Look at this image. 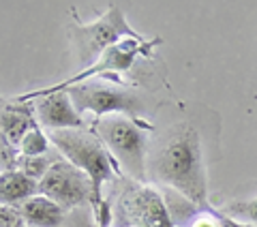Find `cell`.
Returning a JSON list of instances; mask_svg holds the SVG:
<instances>
[{
    "label": "cell",
    "mask_w": 257,
    "mask_h": 227,
    "mask_svg": "<svg viewBox=\"0 0 257 227\" xmlns=\"http://www.w3.org/2000/svg\"><path fill=\"white\" fill-rule=\"evenodd\" d=\"M84 227H99V225H84Z\"/></svg>",
    "instance_id": "obj_19"
},
{
    "label": "cell",
    "mask_w": 257,
    "mask_h": 227,
    "mask_svg": "<svg viewBox=\"0 0 257 227\" xmlns=\"http://www.w3.org/2000/svg\"><path fill=\"white\" fill-rule=\"evenodd\" d=\"M150 172L155 180L178 191L191 204L204 206L208 201L202 142L193 127H176L159 144V148L150 157Z\"/></svg>",
    "instance_id": "obj_1"
},
{
    "label": "cell",
    "mask_w": 257,
    "mask_h": 227,
    "mask_svg": "<svg viewBox=\"0 0 257 227\" xmlns=\"http://www.w3.org/2000/svg\"><path fill=\"white\" fill-rule=\"evenodd\" d=\"M64 90L69 92L79 116L90 111L94 113V118L120 113V116L140 120V116L144 113V103L140 99V94L126 90V88H118L105 82H84V84L64 88Z\"/></svg>",
    "instance_id": "obj_6"
},
{
    "label": "cell",
    "mask_w": 257,
    "mask_h": 227,
    "mask_svg": "<svg viewBox=\"0 0 257 227\" xmlns=\"http://www.w3.org/2000/svg\"><path fill=\"white\" fill-rule=\"evenodd\" d=\"M191 227H219V221H216L214 212H197Z\"/></svg>",
    "instance_id": "obj_17"
},
{
    "label": "cell",
    "mask_w": 257,
    "mask_h": 227,
    "mask_svg": "<svg viewBox=\"0 0 257 227\" xmlns=\"http://www.w3.org/2000/svg\"><path fill=\"white\" fill-rule=\"evenodd\" d=\"M39 195L52 199L62 210L82 206L86 199H92V186L88 176L67 159L54 161L47 174L39 180Z\"/></svg>",
    "instance_id": "obj_8"
},
{
    "label": "cell",
    "mask_w": 257,
    "mask_h": 227,
    "mask_svg": "<svg viewBox=\"0 0 257 227\" xmlns=\"http://www.w3.org/2000/svg\"><path fill=\"white\" fill-rule=\"evenodd\" d=\"M120 227H176L165 199L155 189L133 184L118 199Z\"/></svg>",
    "instance_id": "obj_7"
},
{
    "label": "cell",
    "mask_w": 257,
    "mask_h": 227,
    "mask_svg": "<svg viewBox=\"0 0 257 227\" xmlns=\"http://www.w3.org/2000/svg\"><path fill=\"white\" fill-rule=\"evenodd\" d=\"M39 195V182L20 169H7L0 174V204L20 208L24 201Z\"/></svg>",
    "instance_id": "obj_10"
},
{
    "label": "cell",
    "mask_w": 257,
    "mask_h": 227,
    "mask_svg": "<svg viewBox=\"0 0 257 227\" xmlns=\"http://www.w3.org/2000/svg\"><path fill=\"white\" fill-rule=\"evenodd\" d=\"M157 43H159V39H152V41H146V39H122L120 43L111 45L109 50L103 52V56L92 64L90 69H86L82 73H75L73 77L64 79V82H60V84H54L50 88H41V90H32V92L15 96V103H26V101L37 99V96L58 92V90H64V88L84 84L92 77H107V75H111V73L128 71L133 67V62H135L138 56H150L152 47H155Z\"/></svg>",
    "instance_id": "obj_5"
},
{
    "label": "cell",
    "mask_w": 257,
    "mask_h": 227,
    "mask_svg": "<svg viewBox=\"0 0 257 227\" xmlns=\"http://www.w3.org/2000/svg\"><path fill=\"white\" fill-rule=\"evenodd\" d=\"M24 227H26V225H24Z\"/></svg>",
    "instance_id": "obj_20"
},
{
    "label": "cell",
    "mask_w": 257,
    "mask_h": 227,
    "mask_svg": "<svg viewBox=\"0 0 257 227\" xmlns=\"http://www.w3.org/2000/svg\"><path fill=\"white\" fill-rule=\"evenodd\" d=\"M73 15V26H71V39L75 45V54L79 60V67L90 69L92 64L103 56V52L109 50L111 45L120 43L122 39H142L135 32L124 18L122 7L111 3L107 11L92 24H82L77 20L75 11Z\"/></svg>",
    "instance_id": "obj_4"
},
{
    "label": "cell",
    "mask_w": 257,
    "mask_h": 227,
    "mask_svg": "<svg viewBox=\"0 0 257 227\" xmlns=\"http://www.w3.org/2000/svg\"><path fill=\"white\" fill-rule=\"evenodd\" d=\"M54 161L47 159V157H24L20 161V172H24L26 176H30L32 180H41V178L47 174V169L52 167Z\"/></svg>",
    "instance_id": "obj_15"
},
{
    "label": "cell",
    "mask_w": 257,
    "mask_h": 227,
    "mask_svg": "<svg viewBox=\"0 0 257 227\" xmlns=\"http://www.w3.org/2000/svg\"><path fill=\"white\" fill-rule=\"evenodd\" d=\"M92 129L124 174L131 176L138 184L146 180L150 127H144L142 120L111 113V116L94 118Z\"/></svg>",
    "instance_id": "obj_3"
},
{
    "label": "cell",
    "mask_w": 257,
    "mask_h": 227,
    "mask_svg": "<svg viewBox=\"0 0 257 227\" xmlns=\"http://www.w3.org/2000/svg\"><path fill=\"white\" fill-rule=\"evenodd\" d=\"M35 111L37 120L50 131H64V129H82L84 118L77 113L73 101L67 90L50 92L43 96H37Z\"/></svg>",
    "instance_id": "obj_9"
},
{
    "label": "cell",
    "mask_w": 257,
    "mask_h": 227,
    "mask_svg": "<svg viewBox=\"0 0 257 227\" xmlns=\"http://www.w3.org/2000/svg\"><path fill=\"white\" fill-rule=\"evenodd\" d=\"M216 221H219V227H255V225H248L242 221H236V218H231V216H225L221 212H216Z\"/></svg>",
    "instance_id": "obj_18"
},
{
    "label": "cell",
    "mask_w": 257,
    "mask_h": 227,
    "mask_svg": "<svg viewBox=\"0 0 257 227\" xmlns=\"http://www.w3.org/2000/svg\"><path fill=\"white\" fill-rule=\"evenodd\" d=\"M18 210L26 227H60L64 221V210L43 195L26 199Z\"/></svg>",
    "instance_id": "obj_12"
},
{
    "label": "cell",
    "mask_w": 257,
    "mask_h": 227,
    "mask_svg": "<svg viewBox=\"0 0 257 227\" xmlns=\"http://www.w3.org/2000/svg\"><path fill=\"white\" fill-rule=\"evenodd\" d=\"M20 150L24 157H45V152L50 150V137L43 135L39 127H32L20 144Z\"/></svg>",
    "instance_id": "obj_14"
},
{
    "label": "cell",
    "mask_w": 257,
    "mask_h": 227,
    "mask_svg": "<svg viewBox=\"0 0 257 227\" xmlns=\"http://www.w3.org/2000/svg\"><path fill=\"white\" fill-rule=\"evenodd\" d=\"M32 127H37V123L28 105L15 103L0 109V133L9 146H20Z\"/></svg>",
    "instance_id": "obj_11"
},
{
    "label": "cell",
    "mask_w": 257,
    "mask_h": 227,
    "mask_svg": "<svg viewBox=\"0 0 257 227\" xmlns=\"http://www.w3.org/2000/svg\"><path fill=\"white\" fill-rule=\"evenodd\" d=\"M50 142L58 148L69 163H73L88 176L92 186V208H94V223L99 227H111V208L109 201L103 197V186L114 178L118 165L101 144L94 133L82 131V129H64V131H50Z\"/></svg>",
    "instance_id": "obj_2"
},
{
    "label": "cell",
    "mask_w": 257,
    "mask_h": 227,
    "mask_svg": "<svg viewBox=\"0 0 257 227\" xmlns=\"http://www.w3.org/2000/svg\"><path fill=\"white\" fill-rule=\"evenodd\" d=\"M221 214L231 216V218H236V221H242V223H248V225L257 227V197L231 201V204H227L221 210Z\"/></svg>",
    "instance_id": "obj_13"
},
{
    "label": "cell",
    "mask_w": 257,
    "mask_h": 227,
    "mask_svg": "<svg viewBox=\"0 0 257 227\" xmlns=\"http://www.w3.org/2000/svg\"><path fill=\"white\" fill-rule=\"evenodd\" d=\"M0 227H24V218L20 210L0 204Z\"/></svg>",
    "instance_id": "obj_16"
}]
</instances>
